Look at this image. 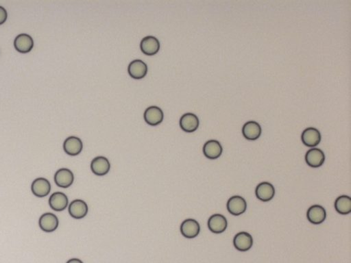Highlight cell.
<instances>
[{"label": "cell", "instance_id": "cell-25", "mask_svg": "<svg viewBox=\"0 0 351 263\" xmlns=\"http://www.w3.org/2000/svg\"><path fill=\"white\" fill-rule=\"evenodd\" d=\"M66 263H84L81 260L78 258L70 259Z\"/></svg>", "mask_w": 351, "mask_h": 263}, {"label": "cell", "instance_id": "cell-6", "mask_svg": "<svg viewBox=\"0 0 351 263\" xmlns=\"http://www.w3.org/2000/svg\"><path fill=\"white\" fill-rule=\"evenodd\" d=\"M255 195L260 201L267 202L274 198L275 195V189L270 182H261L257 186Z\"/></svg>", "mask_w": 351, "mask_h": 263}, {"label": "cell", "instance_id": "cell-9", "mask_svg": "<svg viewBox=\"0 0 351 263\" xmlns=\"http://www.w3.org/2000/svg\"><path fill=\"white\" fill-rule=\"evenodd\" d=\"M233 245L235 249L239 251L244 252L248 251L253 247V237L248 232H239L234 237Z\"/></svg>", "mask_w": 351, "mask_h": 263}, {"label": "cell", "instance_id": "cell-16", "mask_svg": "<svg viewBox=\"0 0 351 263\" xmlns=\"http://www.w3.org/2000/svg\"><path fill=\"white\" fill-rule=\"evenodd\" d=\"M69 199L68 196L62 192H55L52 194L49 198V205L53 210L61 212L68 208Z\"/></svg>", "mask_w": 351, "mask_h": 263}, {"label": "cell", "instance_id": "cell-8", "mask_svg": "<svg viewBox=\"0 0 351 263\" xmlns=\"http://www.w3.org/2000/svg\"><path fill=\"white\" fill-rule=\"evenodd\" d=\"M83 143L77 136H69L63 143V149L67 154L75 156L81 153Z\"/></svg>", "mask_w": 351, "mask_h": 263}, {"label": "cell", "instance_id": "cell-20", "mask_svg": "<svg viewBox=\"0 0 351 263\" xmlns=\"http://www.w3.org/2000/svg\"><path fill=\"white\" fill-rule=\"evenodd\" d=\"M180 126L184 132H195L199 127V119L197 115L193 113H186L181 117L180 120Z\"/></svg>", "mask_w": 351, "mask_h": 263}, {"label": "cell", "instance_id": "cell-19", "mask_svg": "<svg viewBox=\"0 0 351 263\" xmlns=\"http://www.w3.org/2000/svg\"><path fill=\"white\" fill-rule=\"evenodd\" d=\"M164 113L159 107L153 106L145 111L144 120L147 124L151 126H156L164 120Z\"/></svg>", "mask_w": 351, "mask_h": 263}, {"label": "cell", "instance_id": "cell-11", "mask_svg": "<svg viewBox=\"0 0 351 263\" xmlns=\"http://www.w3.org/2000/svg\"><path fill=\"white\" fill-rule=\"evenodd\" d=\"M208 228L215 234H221L227 228L228 222L225 217L221 214H214L209 219Z\"/></svg>", "mask_w": 351, "mask_h": 263}, {"label": "cell", "instance_id": "cell-23", "mask_svg": "<svg viewBox=\"0 0 351 263\" xmlns=\"http://www.w3.org/2000/svg\"><path fill=\"white\" fill-rule=\"evenodd\" d=\"M334 206L339 214L346 216L351 212V199L347 195H341L335 199Z\"/></svg>", "mask_w": 351, "mask_h": 263}, {"label": "cell", "instance_id": "cell-1", "mask_svg": "<svg viewBox=\"0 0 351 263\" xmlns=\"http://www.w3.org/2000/svg\"><path fill=\"white\" fill-rule=\"evenodd\" d=\"M226 208L229 213L233 216H241L246 211L247 202L243 197L234 195L228 200Z\"/></svg>", "mask_w": 351, "mask_h": 263}, {"label": "cell", "instance_id": "cell-14", "mask_svg": "<svg viewBox=\"0 0 351 263\" xmlns=\"http://www.w3.org/2000/svg\"><path fill=\"white\" fill-rule=\"evenodd\" d=\"M307 218L309 222L312 224L319 225L325 222L327 218V213L324 207L320 205H313L307 212Z\"/></svg>", "mask_w": 351, "mask_h": 263}, {"label": "cell", "instance_id": "cell-13", "mask_svg": "<svg viewBox=\"0 0 351 263\" xmlns=\"http://www.w3.org/2000/svg\"><path fill=\"white\" fill-rule=\"evenodd\" d=\"M14 46L15 49L20 53L30 52L33 49V38L27 34H20L15 38Z\"/></svg>", "mask_w": 351, "mask_h": 263}, {"label": "cell", "instance_id": "cell-3", "mask_svg": "<svg viewBox=\"0 0 351 263\" xmlns=\"http://www.w3.org/2000/svg\"><path fill=\"white\" fill-rule=\"evenodd\" d=\"M89 208L87 203L82 199H75L69 205L68 212L75 220H81L87 216Z\"/></svg>", "mask_w": 351, "mask_h": 263}, {"label": "cell", "instance_id": "cell-22", "mask_svg": "<svg viewBox=\"0 0 351 263\" xmlns=\"http://www.w3.org/2000/svg\"><path fill=\"white\" fill-rule=\"evenodd\" d=\"M128 72L130 76L134 79H141L146 76L147 65L141 60L132 61L128 65Z\"/></svg>", "mask_w": 351, "mask_h": 263}, {"label": "cell", "instance_id": "cell-10", "mask_svg": "<svg viewBox=\"0 0 351 263\" xmlns=\"http://www.w3.org/2000/svg\"><path fill=\"white\" fill-rule=\"evenodd\" d=\"M301 140L309 147H316L321 141V134L316 128H308L303 132Z\"/></svg>", "mask_w": 351, "mask_h": 263}, {"label": "cell", "instance_id": "cell-21", "mask_svg": "<svg viewBox=\"0 0 351 263\" xmlns=\"http://www.w3.org/2000/svg\"><path fill=\"white\" fill-rule=\"evenodd\" d=\"M262 127L258 122L250 121L245 123L242 128V134L245 139L255 141L262 135Z\"/></svg>", "mask_w": 351, "mask_h": 263}, {"label": "cell", "instance_id": "cell-7", "mask_svg": "<svg viewBox=\"0 0 351 263\" xmlns=\"http://www.w3.org/2000/svg\"><path fill=\"white\" fill-rule=\"evenodd\" d=\"M40 228L45 232H53L59 227V221L57 216L52 213H46L40 217Z\"/></svg>", "mask_w": 351, "mask_h": 263}, {"label": "cell", "instance_id": "cell-18", "mask_svg": "<svg viewBox=\"0 0 351 263\" xmlns=\"http://www.w3.org/2000/svg\"><path fill=\"white\" fill-rule=\"evenodd\" d=\"M203 151V153L207 159L215 160V159L220 158L223 149H222V145L219 141H216V140H210L205 143Z\"/></svg>", "mask_w": 351, "mask_h": 263}, {"label": "cell", "instance_id": "cell-15", "mask_svg": "<svg viewBox=\"0 0 351 263\" xmlns=\"http://www.w3.org/2000/svg\"><path fill=\"white\" fill-rule=\"evenodd\" d=\"M140 48L144 55L153 56L156 55L160 49V43L155 36H147L141 40Z\"/></svg>", "mask_w": 351, "mask_h": 263}, {"label": "cell", "instance_id": "cell-12", "mask_svg": "<svg viewBox=\"0 0 351 263\" xmlns=\"http://www.w3.org/2000/svg\"><path fill=\"white\" fill-rule=\"evenodd\" d=\"M305 159L307 164L311 168H318L325 163V155L320 149L312 148L307 151Z\"/></svg>", "mask_w": 351, "mask_h": 263}, {"label": "cell", "instance_id": "cell-17", "mask_svg": "<svg viewBox=\"0 0 351 263\" xmlns=\"http://www.w3.org/2000/svg\"><path fill=\"white\" fill-rule=\"evenodd\" d=\"M111 164L106 157L97 156L91 163V170L97 176H104L110 171Z\"/></svg>", "mask_w": 351, "mask_h": 263}, {"label": "cell", "instance_id": "cell-4", "mask_svg": "<svg viewBox=\"0 0 351 263\" xmlns=\"http://www.w3.org/2000/svg\"><path fill=\"white\" fill-rule=\"evenodd\" d=\"M180 230L184 237L193 239L200 234V226L196 220L187 219L182 223Z\"/></svg>", "mask_w": 351, "mask_h": 263}, {"label": "cell", "instance_id": "cell-2", "mask_svg": "<svg viewBox=\"0 0 351 263\" xmlns=\"http://www.w3.org/2000/svg\"><path fill=\"white\" fill-rule=\"evenodd\" d=\"M55 184L59 187L67 189L72 185L74 182V175L69 169L61 168L55 173Z\"/></svg>", "mask_w": 351, "mask_h": 263}, {"label": "cell", "instance_id": "cell-5", "mask_svg": "<svg viewBox=\"0 0 351 263\" xmlns=\"http://www.w3.org/2000/svg\"><path fill=\"white\" fill-rule=\"evenodd\" d=\"M31 191L34 195L40 198L47 196L51 191V182L46 178H36L32 182Z\"/></svg>", "mask_w": 351, "mask_h": 263}, {"label": "cell", "instance_id": "cell-24", "mask_svg": "<svg viewBox=\"0 0 351 263\" xmlns=\"http://www.w3.org/2000/svg\"><path fill=\"white\" fill-rule=\"evenodd\" d=\"M8 14L7 10L0 6V25L5 24L7 22Z\"/></svg>", "mask_w": 351, "mask_h": 263}]
</instances>
